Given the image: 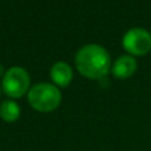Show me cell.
<instances>
[{
    "label": "cell",
    "instance_id": "1",
    "mask_svg": "<svg viewBox=\"0 0 151 151\" xmlns=\"http://www.w3.org/2000/svg\"><path fill=\"white\" fill-rule=\"evenodd\" d=\"M111 64L110 55L104 47L88 44L76 56V66L82 76L91 80H101L107 74Z\"/></svg>",
    "mask_w": 151,
    "mask_h": 151
},
{
    "label": "cell",
    "instance_id": "2",
    "mask_svg": "<svg viewBox=\"0 0 151 151\" xmlns=\"http://www.w3.org/2000/svg\"><path fill=\"white\" fill-rule=\"evenodd\" d=\"M28 101L35 110L49 113L58 107L61 102V93L50 83H39L35 85L28 93Z\"/></svg>",
    "mask_w": 151,
    "mask_h": 151
},
{
    "label": "cell",
    "instance_id": "3",
    "mask_svg": "<svg viewBox=\"0 0 151 151\" xmlns=\"http://www.w3.org/2000/svg\"><path fill=\"white\" fill-rule=\"evenodd\" d=\"M122 47L130 56H145L151 50V33L141 27L129 29L122 39Z\"/></svg>",
    "mask_w": 151,
    "mask_h": 151
},
{
    "label": "cell",
    "instance_id": "4",
    "mask_svg": "<svg viewBox=\"0 0 151 151\" xmlns=\"http://www.w3.org/2000/svg\"><path fill=\"white\" fill-rule=\"evenodd\" d=\"M29 88V76L23 68H11L3 78V89L7 96L19 98L24 96Z\"/></svg>",
    "mask_w": 151,
    "mask_h": 151
},
{
    "label": "cell",
    "instance_id": "5",
    "mask_svg": "<svg viewBox=\"0 0 151 151\" xmlns=\"http://www.w3.org/2000/svg\"><path fill=\"white\" fill-rule=\"evenodd\" d=\"M137 68H138V63H137V60L134 58V56L125 55V56L118 57L117 60L114 61L111 72H113V74H114V77L123 80V78L131 77V76L137 72Z\"/></svg>",
    "mask_w": 151,
    "mask_h": 151
},
{
    "label": "cell",
    "instance_id": "6",
    "mask_svg": "<svg viewBox=\"0 0 151 151\" xmlns=\"http://www.w3.org/2000/svg\"><path fill=\"white\" fill-rule=\"evenodd\" d=\"M50 77L58 86H68L73 78L72 68L66 63H56L50 69Z\"/></svg>",
    "mask_w": 151,
    "mask_h": 151
},
{
    "label": "cell",
    "instance_id": "7",
    "mask_svg": "<svg viewBox=\"0 0 151 151\" xmlns=\"http://www.w3.org/2000/svg\"><path fill=\"white\" fill-rule=\"evenodd\" d=\"M20 115V107L13 101H5L0 106V117L5 122H15Z\"/></svg>",
    "mask_w": 151,
    "mask_h": 151
}]
</instances>
